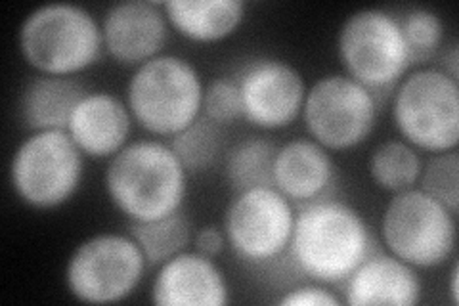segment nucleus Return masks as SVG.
Returning a JSON list of instances; mask_svg holds the SVG:
<instances>
[{
	"instance_id": "f257e3e1",
	"label": "nucleus",
	"mask_w": 459,
	"mask_h": 306,
	"mask_svg": "<svg viewBox=\"0 0 459 306\" xmlns=\"http://www.w3.org/2000/svg\"><path fill=\"white\" fill-rule=\"evenodd\" d=\"M376 249L362 213L335 197L299 207L290 255L312 282L344 284Z\"/></svg>"
},
{
	"instance_id": "f03ea898",
	"label": "nucleus",
	"mask_w": 459,
	"mask_h": 306,
	"mask_svg": "<svg viewBox=\"0 0 459 306\" xmlns=\"http://www.w3.org/2000/svg\"><path fill=\"white\" fill-rule=\"evenodd\" d=\"M188 177L169 144L136 140L109 159L104 186L111 205L128 223H150L182 209Z\"/></svg>"
},
{
	"instance_id": "7ed1b4c3",
	"label": "nucleus",
	"mask_w": 459,
	"mask_h": 306,
	"mask_svg": "<svg viewBox=\"0 0 459 306\" xmlns=\"http://www.w3.org/2000/svg\"><path fill=\"white\" fill-rule=\"evenodd\" d=\"M18 47L39 75L74 77L102 54V23L79 4L48 3L22 22Z\"/></svg>"
},
{
	"instance_id": "20e7f679",
	"label": "nucleus",
	"mask_w": 459,
	"mask_h": 306,
	"mask_svg": "<svg viewBox=\"0 0 459 306\" xmlns=\"http://www.w3.org/2000/svg\"><path fill=\"white\" fill-rule=\"evenodd\" d=\"M205 84L197 67L177 54H160L134 69L126 84L133 119L153 136L172 138L204 111Z\"/></svg>"
},
{
	"instance_id": "39448f33",
	"label": "nucleus",
	"mask_w": 459,
	"mask_h": 306,
	"mask_svg": "<svg viewBox=\"0 0 459 306\" xmlns=\"http://www.w3.org/2000/svg\"><path fill=\"white\" fill-rule=\"evenodd\" d=\"M391 115L402 140L418 152L457 150L459 84L437 67L415 69L393 91Z\"/></svg>"
},
{
	"instance_id": "423d86ee",
	"label": "nucleus",
	"mask_w": 459,
	"mask_h": 306,
	"mask_svg": "<svg viewBox=\"0 0 459 306\" xmlns=\"http://www.w3.org/2000/svg\"><path fill=\"white\" fill-rule=\"evenodd\" d=\"M84 153L67 130H39L16 148L10 162V186L27 207L52 211L77 194Z\"/></svg>"
},
{
	"instance_id": "0eeeda50",
	"label": "nucleus",
	"mask_w": 459,
	"mask_h": 306,
	"mask_svg": "<svg viewBox=\"0 0 459 306\" xmlns=\"http://www.w3.org/2000/svg\"><path fill=\"white\" fill-rule=\"evenodd\" d=\"M337 52L344 75L364 84L377 100L379 94L394 91L411 66L398 18L379 8L356 10L342 22Z\"/></svg>"
},
{
	"instance_id": "6e6552de",
	"label": "nucleus",
	"mask_w": 459,
	"mask_h": 306,
	"mask_svg": "<svg viewBox=\"0 0 459 306\" xmlns=\"http://www.w3.org/2000/svg\"><path fill=\"white\" fill-rule=\"evenodd\" d=\"M386 251L427 270L450 260L457 245V214L420 188L394 194L381 216Z\"/></svg>"
},
{
	"instance_id": "1a4fd4ad",
	"label": "nucleus",
	"mask_w": 459,
	"mask_h": 306,
	"mask_svg": "<svg viewBox=\"0 0 459 306\" xmlns=\"http://www.w3.org/2000/svg\"><path fill=\"white\" fill-rule=\"evenodd\" d=\"M148 262L128 234L102 232L81 241L64 270L71 297L86 304H115L138 289Z\"/></svg>"
},
{
	"instance_id": "9d476101",
	"label": "nucleus",
	"mask_w": 459,
	"mask_h": 306,
	"mask_svg": "<svg viewBox=\"0 0 459 306\" xmlns=\"http://www.w3.org/2000/svg\"><path fill=\"white\" fill-rule=\"evenodd\" d=\"M303 121L308 135L329 152H347L364 144L379 115V100L349 75H325L307 89Z\"/></svg>"
},
{
	"instance_id": "9b49d317",
	"label": "nucleus",
	"mask_w": 459,
	"mask_h": 306,
	"mask_svg": "<svg viewBox=\"0 0 459 306\" xmlns=\"http://www.w3.org/2000/svg\"><path fill=\"white\" fill-rule=\"evenodd\" d=\"M297 211L274 186L236 194L224 213V234L232 251L251 265H266L290 253Z\"/></svg>"
},
{
	"instance_id": "f8f14e48",
	"label": "nucleus",
	"mask_w": 459,
	"mask_h": 306,
	"mask_svg": "<svg viewBox=\"0 0 459 306\" xmlns=\"http://www.w3.org/2000/svg\"><path fill=\"white\" fill-rule=\"evenodd\" d=\"M241 118L261 130H281L303 113L307 84L300 71L278 57H258L236 77Z\"/></svg>"
},
{
	"instance_id": "ddd939ff",
	"label": "nucleus",
	"mask_w": 459,
	"mask_h": 306,
	"mask_svg": "<svg viewBox=\"0 0 459 306\" xmlns=\"http://www.w3.org/2000/svg\"><path fill=\"white\" fill-rule=\"evenodd\" d=\"M169 27L163 3L123 0L102 20L104 50L113 62L138 67L163 52Z\"/></svg>"
},
{
	"instance_id": "4468645a",
	"label": "nucleus",
	"mask_w": 459,
	"mask_h": 306,
	"mask_svg": "<svg viewBox=\"0 0 459 306\" xmlns=\"http://www.w3.org/2000/svg\"><path fill=\"white\" fill-rule=\"evenodd\" d=\"M230 287L214 258L182 251L157 268L152 302L160 306H224Z\"/></svg>"
},
{
	"instance_id": "2eb2a0df",
	"label": "nucleus",
	"mask_w": 459,
	"mask_h": 306,
	"mask_svg": "<svg viewBox=\"0 0 459 306\" xmlns=\"http://www.w3.org/2000/svg\"><path fill=\"white\" fill-rule=\"evenodd\" d=\"M337 167L332 153L312 138H295L278 148L274 188L293 205L332 197Z\"/></svg>"
},
{
	"instance_id": "dca6fc26",
	"label": "nucleus",
	"mask_w": 459,
	"mask_h": 306,
	"mask_svg": "<svg viewBox=\"0 0 459 306\" xmlns=\"http://www.w3.org/2000/svg\"><path fill=\"white\" fill-rule=\"evenodd\" d=\"M133 115L126 101L111 92H86L67 123V133L79 150L92 159H111L128 144Z\"/></svg>"
},
{
	"instance_id": "f3484780",
	"label": "nucleus",
	"mask_w": 459,
	"mask_h": 306,
	"mask_svg": "<svg viewBox=\"0 0 459 306\" xmlns=\"http://www.w3.org/2000/svg\"><path fill=\"white\" fill-rule=\"evenodd\" d=\"M342 285L351 306H415L423 293L418 268L389 251H373Z\"/></svg>"
},
{
	"instance_id": "a211bd4d",
	"label": "nucleus",
	"mask_w": 459,
	"mask_h": 306,
	"mask_svg": "<svg viewBox=\"0 0 459 306\" xmlns=\"http://www.w3.org/2000/svg\"><path fill=\"white\" fill-rule=\"evenodd\" d=\"M163 10L178 35L199 45L232 37L246 20V4L239 0H167Z\"/></svg>"
},
{
	"instance_id": "6ab92c4d",
	"label": "nucleus",
	"mask_w": 459,
	"mask_h": 306,
	"mask_svg": "<svg viewBox=\"0 0 459 306\" xmlns=\"http://www.w3.org/2000/svg\"><path fill=\"white\" fill-rule=\"evenodd\" d=\"M89 92L74 77L37 75L25 84L20 98V115L23 125L39 130H65L79 100Z\"/></svg>"
},
{
	"instance_id": "aec40b11",
	"label": "nucleus",
	"mask_w": 459,
	"mask_h": 306,
	"mask_svg": "<svg viewBox=\"0 0 459 306\" xmlns=\"http://www.w3.org/2000/svg\"><path fill=\"white\" fill-rule=\"evenodd\" d=\"M280 145L268 136H247L224 153V179L232 192L274 186V162Z\"/></svg>"
},
{
	"instance_id": "412c9836",
	"label": "nucleus",
	"mask_w": 459,
	"mask_h": 306,
	"mask_svg": "<svg viewBox=\"0 0 459 306\" xmlns=\"http://www.w3.org/2000/svg\"><path fill=\"white\" fill-rule=\"evenodd\" d=\"M128 234L138 243L148 268H160L172 257L188 251L194 241V228L182 209L150 223H131Z\"/></svg>"
},
{
	"instance_id": "4be33fe9",
	"label": "nucleus",
	"mask_w": 459,
	"mask_h": 306,
	"mask_svg": "<svg viewBox=\"0 0 459 306\" xmlns=\"http://www.w3.org/2000/svg\"><path fill=\"white\" fill-rule=\"evenodd\" d=\"M421 167L420 152L402 138L381 142L371 152L368 163L371 180L393 196L418 188Z\"/></svg>"
},
{
	"instance_id": "5701e85b",
	"label": "nucleus",
	"mask_w": 459,
	"mask_h": 306,
	"mask_svg": "<svg viewBox=\"0 0 459 306\" xmlns=\"http://www.w3.org/2000/svg\"><path fill=\"white\" fill-rule=\"evenodd\" d=\"M188 174L207 172L221 162L224 152L222 125L211 121L204 113L169 142Z\"/></svg>"
},
{
	"instance_id": "b1692460",
	"label": "nucleus",
	"mask_w": 459,
	"mask_h": 306,
	"mask_svg": "<svg viewBox=\"0 0 459 306\" xmlns=\"http://www.w3.org/2000/svg\"><path fill=\"white\" fill-rule=\"evenodd\" d=\"M421 192L429 194L448 207L454 214L459 213V155L457 150L429 153L421 167L418 180Z\"/></svg>"
},
{
	"instance_id": "393cba45",
	"label": "nucleus",
	"mask_w": 459,
	"mask_h": 306,
	"mask_svg": "<svg viewBox=\"0 0 459 306\" xmlns=\"http://www.w3.org/2000/svg\"><path fill=\"white\" fill-rule=\"evenodd\" d=\"M402 35L408 45L411 64H423L437 54L444 42V22L429 8H413L398 18Z\"/></svg>"
},
{
	"instance_id": "a878e982",
	"label": "nucleus",
	"mask_w": 459,
	"mask_h": 306,
	"mask_svg": "<svg viewBox=\"0 0 459 306\" xmlns=\"http://www.w3.org/2000/svg\"><path fill=\"white\" fill-rule=\"evenodd\" d=\"M201 113L219 125L241 119V94L238 81L230 77L211 81L204 91V111Z\"/></svg>"
},
{
	"instance_id": "bb28decb",
	"label": "nucleus",
	"mask_w": 459,
	"mask_h": 306,
	"mask_svg": "<svg viewBox=\"0 0 459 306\" xmlns=\"http://www.w3.org/2000/svg\"><path fill=\"white\" fill-rule=\"evenodd\" d=\"M278 302L281 306H339L342 301L324 284L312 282L287 289Z\"/></svg>"
},
{
	"instance_id": "cd10ccee",
	"label": "nucleus",
	"mask_w": 459,
	"mask_h": 306,
	"mask_svg": "<svg viewBox=\"0 0 459 306\" xmlns=\"http://www.w3.org/2000/svg\"><path fill=\"white\" fill-rule=\"evenodd\" d=\"M194 251L199 255L209 257V258H217L228 243L224 228H219L214 224L201 226L195 234H194Z\"/></svg>"
},
{
	"instance_id": "c85d7f7f",
	"label": "nucleus",
	"mask_w": 459,
	"mask_h": 306,
	"mask_svg": "<svg viewBox=\"0 0 459 306\" xmlns=\"http://www.w3.org/2000/svg\"><path fill=\"white\" fill-rule=\"evenodd\" d=\"M457 62H459V56H457V45H452L448 52H444V73H448L452 79L457 81Z\"/></svg>"
},
{
	"instance_id": "c756f323",
	"label": "nucleus",
	"mask_w": 459,
	"mask_h": 306,
	"mask_svg": "<svg viewBox=\"0 0 459 306\" xmlns=\"http://www.w3.org/2000/svg\"><path fill=\"white\" fill-rule=\"evenodd\" d=\"M457 278H459V268L457 265L452 267V272H450V301L452 304H457L459 302V291H457Z\"/></svg>"
}]
</instances>
